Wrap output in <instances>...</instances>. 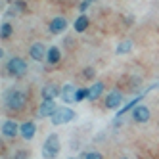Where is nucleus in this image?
Listing matches in <instances>:
<instances>
[{"label":"nucleus","instance_id":"1","mask_svg":"<svg viewBox=\"0 0 159 159\" xmlns=\"http://www.w3.org/2000/svg\"><path fill=\"white\" fill-rule=\"evenodd\" d=\"M29 104V94H27V90L23 88H10L6 96H4V107L10 111V113H19V111H23Z\"/></svg>","mask_w":159,"mask_h":159},{"label":"nucleus","instance_id":"2","mask_svg":"<svg viewBox=\"0 0 159 159\" xmlns=\"http://www.w3.org/2000/svg\"><path fill=\"white\" fill-rule=\"evenodd\" d=\"M4 71L8 77L12 79H21L25 77L27 71H29V63L25 58H21V56H12L6 63H4Z\"/></svg>","mask_w":159,"mask_h":159},{"label":"nucleus","instance_id":"3","mask_svg":"<svg viewBox=\"0 0 159 159\" xmlns=\"http://www.w3.org/2000/svg\"><path fill=\"white\" fill-rule=\"evenodd\" d=\"M61 152V144H60V136L58 134H50L42 144V157L44 159H56Z\"/></svg>","mask_w":159,"mask_h":159},{"label":"nucleus","instance_id":"4","mask_svg":"<svg viewBox=\"0 0 159 159\" xmlns=\"http://www.w3.org/2000/svg\"><path fill=\"white\" fill-rule=\"evenodd\" d=\"M130 119H132L136 125H146L148 121L152 119V109L148 107L146 104H138L136 107L130 109Z\"/></svg>","mask_w":159,"mask_h":159},{"label":"nucleus","instance_id":"5","mask_svg":"<svg viewBox=\"0 0 159 159\" xmlns=\"http://www.w3.org/2000/svg\"><path fill=\"white\" fill-rule=\"evenodd\" d=\"M77 117V113L71 109V107H58L56 109V113L50 117L52 125H56V127H60V125H65V123H69Z\"/></svg>","mask_w":159,"mask_h":159},{"label":"nucleus","instance_id":"6","mask_svg":"<svg viewBox=\"0 0 159 159\" xmlns=\"http://www.w3.org/2000/svg\"><path fill=\"white\" fill-rule=\"evenodd\" d=\"M27 54H29V58H31L33 61L40 63V61H46V54H48V48L44 46V42L37 40V42H33L31 46H29Z\"/></svg>","mask_w":159,"mask_h":159},{"label":"nucleus","instance_id":"7","mask_svg":"<svg viewBox=\"0 0 159 159\" xmlns=\"http://www.w3.org/2000/svg\"><path fill=\"white\" fill-rule=\"evenodd\" d=\"M121 104H123V92L119 88L109 90V92L106 94V98H104V107L106 109H119Z\"/></svg>","mask_w":159,"mask_h":159},{"label":"nucleus","instance_id":"8","mask_svg":"<svg viewBox=\"0 0 159 159\" xmlns=\"http://www.w3.org/2000/svg\"><path fill=\"white\" fill-rule=\"evenodd\" d=\"M67 27H69V21H67L65 16H54V17L48 21V31H50V35H61Z\"/></svg>","mask_w":159,"mask_h":159},{"label":"nucleus","instance_id":"9","mask_svg":"<svg viewBox=\"0 0 159 159\" xmlns=\"http://www.w3.org/2000/svg\"><path fill=\"white\" fill-rule=\"evenodd\" d=\"M58 107H60V106L56 104V100H40V104H39V107H37V115H39V119L52 117Z\"/></svg>","mask_w":159,"mask_h":159},{"label":"nucleus","instance_id":"10","mask_svg":"<svg viewBox=\"0 0 159 159\" xmlns=\"http://www.w3.org/2000/svg\"><path fill=\"white\" fill-rule=\"evenodd\" d=\"M61 96V88L56 83H46L40 88V100H56Z\"/></svg>","mask_w":159,"mask_h":159},{"label":"nucleus","instance_id":"11","mask_svg":"<svg viewBox=\"0 0 159 159\" xmlns=\"http://www.w3.org/2000/svg\"><path fill=\"white\" fill-rule=\"evenodd\" d=\"M19 127H21V125H17L14 119H6L2 123V136L8 138V140H14L16 136L19 134Z\"/></svg>","mask_w":159,"mask_h":159},{"label":"nucleus","instance_id":"12","mask_svg":"<svg viewBox=\"0 0 159 159\" xmlns=\"http://www.w3.org/2000/svg\"><path fill=\"white\" fill-rule=\"evenodd\" d=\"M19 134L23 140H33L37 134V123L35 121H23L19 127Z\"/></svg>","mask_w":159,"mask_h":159},{"label":"nucleus","instance_id":"13","mask_svg":"<svg viewBox=\"0 0 159 159\" xmlns=\"http://www.w3.org/2000/svg\"><path fill=\"white\" fill-rule=\"evenodd\" d=\"M60 61H61V50L58 48V46H50L48 48V54H46V63L48 67H56V65H60Z\"/></svg>","mask_w":159,"mask_h":159},{"label":"nucleus","instance_id":"14","mask_svg":"<svg viewBox=\"0 0 159 159\" xmlns=\"http://www.w3.org/2000/svg\"><path fill=\"white\" fill-rule=\"evenodd\" d=\"M75 94H77V86L75 84H63L61 86V100L65 102V104H69V102H75Z\"/></svg>","mask_w":159,"mask_h":159},{"label":"nucleus","instance_id":"15","mask_svg":"<svg viewBox=\"0 0 159 159\" xmlns=\"http://www.w3.org/2000/svg\"><path fill=\"white\" fill-rule=\"evenodd\" d=\"M132 48H134V42L130 39H123L117 46H115V54L117 56H127V54L132 52Z\"/></svg>","mask_w":159,"mask_h":159},{"label":"nucleus","instance_id":"16","mask_svg":"<svg viewBox=\"0 0 159 159\" xmlns=\"http://www.w3.org/2000/svg\"><path fill=\"white\" fill-rule=\"evenodd\" d=\"M88 27H90V19H88V16H86V14H81V16L75 19V23H73L75 33H84Z\"/></svg>","mask_w":159,"mask_h":159},{"label":"nucleus","instance_id":"17","mask_svg":"<svg viewBox=\"0 0 159 159\" xmlns=\"http://www.w3.org/2000/svg\"><path fill=\"white\" fill-rule=\"evenodd\" d=\"M104 90H106V84L102 83V81H96L92 86H90V98H88V102H96L102 94H104Z\"/></svg>","mask_w":159,"mask_h":159},{"label":"nucleus","instance_id":"18","mask_svg":"<svg viewBox=\"0 0 159 159\" xmlns=\"http://www.w3.org/2000/svg\"><path fill=\"white\" fill-rule=\"evenodd\" d=\"M12 35H14V25L10 23V21H2V25H0V39L10 40Z\"/></svg>","mask_w":159,"mask_h":159},{"label":"nucleus","instance_id":"19","mask_svg":"<svg viewBox=\"0 0 159 159\" xmlns=\"http://www.w3.org/2000/svg\"><path fill=\"white\" fill-rule=\"evenodd\" d=\"M90 98V86L88 88H77V94H75V102H83Z\"/></svg>","mask_w":159,"mask_h":159},{"label":"nucleus","instance_id":"20","mask_svg":"<svg viewBox=\"0 0 159 159\" xmlns=\"http://www.w3.org/2000/svg\"><path fill=\"white\" fill-rule=\"evenodd\" d=\"M83 159H104V155H102L100 152H96V150H90V152L83 153Z\"/></svg>","mask_w":159,"mask_h":159},{"label":"nucleus","instance_id":"21","mask_svg":"<svg viewBox=\"0 0 159 159\" xmlns=\"http://www.w3.org/2000/svg\"><path fill=\"white\" fill-rule=\"evenodd\" d=\"M12 159H29V152L27 150H16Z\"/></svg>","mask_w":159,"mask_h":159},{"label":"nucleus","instance_id":"22","mask_svg":"<svg viewBox=\"0 0 159 159\" xmlns=\"http://www.w3.org/2000/svg\"><path fill=\"white\" fill-rule=\"evenodd\" d=\"M94 75H96V71L92 69V67H86V69L83 71V79H94Z\"/></svg>","mask_w":159,"mask_h":159},{"label":"nucleus","instance_id":"23","mask_svg":"<svg viewBox=\"0 0 159 159\" xmlns=\"http://www.w3.org/2000/svg\"><path fill=\"white\" fill-rule=\"evenodd\" d=\"M88 6H90V2H88V0H83V2L79 4V12H81V14H84Z\"/></svg>","mask_w":159,"mask_h":159},{"label":"nucleus","instance_id":"24","mask_svg":"<svg viewBox=\"0 0 159 159\" xmlns=\"http://www.w3.org/2000/svg\"><path fill=\"white\" fill-rule=\"evenodd\" d=\"M88 2H90V4H92V2H96V0H88Z\"/></svg>","mask_w":159,"mask_h":159},{"label":"nucleus","instance_id":"25","mask_svg":"<svg viewBox=\"0 0 159 159\" xmlns=\"http://www.w3.org/2000/svg\"><path fill=\"white\" fill-rule=\"evenodd\" d=\"M121 159H129V157H121Z\"/></svg>","mask_w":159,"mask_h":159},{"label":"nucleus","instance_id":"26","mask_svg":"<svg viewBox=\"0 0 159 159\" xmlns=\"http://www.w3.org/2000/svg\"><path fill=\"white\" fill-rule=\"evenodd\" d=\"M69 159H75V157H69Z\"/></svg>","mask_w":159,"mask_h":159}]
</instances>
